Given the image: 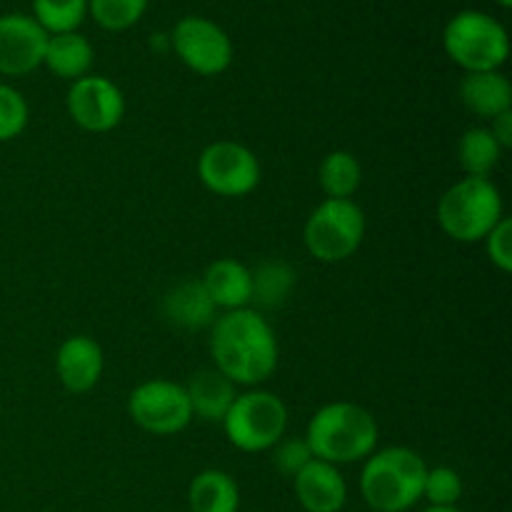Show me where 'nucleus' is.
I'll return each mask as SVG.
<instances>
[{"mask_svg":"<svg viewBox=\"0 0 512 512\" xmlns=\"http://www.w3.org/2000/svg\"><path fill=\"white\" fill-rule=\"evenodd\" d=\"M365 238V213L353 200L325 198L308 215L303 243L320 263H343L353 258Z\"/></svg>","mask_w":512,"mask_h":512,"instance_id":"obj_7","label":"nucleus"},{"mask_svg":"<svg viewBox=\"0 0 512 512\" xmlns=\"http://www.w3.org/2000/svg\"><path fill=\"white\" fill-rule=\"evenodd\" d=\"M48 33L33 15H0V75L20 78L43 65Z\"/></svg>","mask_w":512,"mask_h":512,"instance_id":"obj_12","label":"nucleus"},{"mask_svg":"<svg viewBox=\"0 0 512 512\" xmlns=\"http://www.w3.org/2000/svg\"><path fill=\"white\" fill-rule=\"evenodd\" d=\"M485 250L488 258L500 273H510L512 270V223L510 218H503L488 235H485Z\"/></svg>","mask_w":512,"mask_h":512,"instance_id":"obj_29","label":"nucleus"},{"mask_svg":"<svg viewBox=\"0 0 512 512\" xmlns=\"http://www.w3.org/2000/svg\"><path fill=\"white\" fill-rule=\"evenodd\" d=\"M95 50L90 40L83 33L73 30V33H58L48 35V45H45L43 65L53 75L65 80H78L90 75L93 68Z\"/></svg>","mask_w":512,"mask_h":512,"instance_id":"obj_18","label":"nucleus"},{"mask_svg":"<svg viewBox=\"0 0 512 512\" xmlns=\"http://www.w3.org/2000/svg\"><path fill=\"white\" fill-rule=\"evenodd\" d=\"M295 498L305 512H340L348 503V483L338 465L313 458L293 478Z\"/></svg>","mask_w":512,"mask_h":512,"instance_id":"obj_13","label":"nucleus"},{"mask_svg":"<svg viewBox=\"0 0 512 512\" xmlns=\"http://www.w3.org/2000/svg\"><path fill=\"white\" fill-rule=\"evenodd\" d=\"M428 465L415 450L393 445L365 458L360 495L370 510L408 512L423 500Z\"/></svg>","mask_w":512,"mask_h":512,"instance_id":"obj_3","label":"nucleus"},{"mask_svg":"<svg viewBox=\"0 0 512 512\" xmlns=\"http://www.w3.org/2000/svg\"><path fill=\"white\" fill-rule=\"evenodd\" d=\"M128 415L140 430L165 438L188 428L193 408L185 385L173 380H148L130 393Z\"/></svg>","mask_w":512,"mask_h":512,"instance_id":"obj_9","label":"nucleus"},{"mask_svg":"<svg viewBox=\"0 0 512 512\" xmlns=\"http://www.w3.org/2000/svg\"><path fill=\"white\" fill-rule=\"evenodd\" d=\"M460 100L473 115L493 120L505 110H512V85L500 70L465 73L460 80Z\"/></svg>","mask_w":512,"mask_h":512,"instance_id":"obj_16","label":"nucleus"},{"mask_svg":"<svg viewBox=\"0 0 512 512\" xmlns=\"http://www.w3.org/2000/svg\"><path fill=\"white\" fill-rule=\"evenodd\" d=\"M420 512H463V510H460L458 505H455V508H435V505H430V508H425Z\"/></svg>","mask_w":512,"mask_h":512,"instance_id":"obj_31","label":"nucleus"},{"mask_svg":"<svg viewBox=\"0 0 512 512\" xmlns=\"http://www.w3.org/2000/svg\"><path fill=\"white\" fill-rule=\"evenodd\" d=\"M368 512H380V510H368Z\"/></svg>","mask_w":512,"mask_h":512,"instance_id":"obj_33","label":"nucleus"},{"mask_svg":"<svg viewBox=\"0 0 512 512\" xmlns=\"http://www.w3.org/2000/svg\"><path fill=\"white\" fill-rule=\"evenodd\" d=\"M503 218V195L490 178L465 175L438 200L440 230L455 243H483Z\"/></svg>","mask_w":512,"mask_h":512,"instance_id":"obj_4","label":"nucleus"},{"mask_svg":"<svg viewBox=\"0 0 512 512\" xmlns=\"http://www.w3.org/2000/svg\"><path fill=\"white\" fill-rule=\"evenodd\" d=\"M295 285V273L285 263H265L253 273V303L265 308H278L285 303L290 288Z\"/></svg>","mask_w":512,"mask_h":512,"instance_id":"obj_24","label":"nucleus"},{"mask_svg":"<svg viewBox=\"0 0 512 512\" xmlns=\"http://www.w3.org/2000/svg\"><path fill=\"white\" fill-rule=\"evenodd\" d=\"M310 460H313V453H310L305 438H288V440H280V443L275 445L273 463L285 478L293 480L295 475L310 463Z\"/></svg>","mask_w":512,"mask_h":512,"instance_id":"obj_28","label":"nucleus"},{"mask_svg":"<svg viewBox=\"0 0 512 512\" xmlns=\"http://www.w3.org/2000/svg\"><path fill=\"white\" fill-rule=\"evenodd\" d=\"M175 55L185 68L193 73L213 78V75L225 73L233 63V40L213 20L203 15H185L175 23L173 35H170Z\"/></svg>","mask_w":512,"mask_h":512,"instance_id":"obj_10","label":"nucleus"},{"mask_svg":"<svg viewBox=\"0 0 512 512\" xmlns=\"http://www.w3.org/2000/svg\"><path fill=\"white\" fill-rule=\"evenodd\" d=\"M318 180L328 198L350 200L363 183V168L350 150H333L320 160Z\"/></svg>","mask_w":512,"mask_h":512,"instance_id":"obj_22","label":"nucleus"},{"mask_svg":"<svg viewBox=\"0 0 512 512\" xmlns=\"http://www.w3.org/2000/svg\"><path fill=\"white\" fill-rule=\"evenodd\" d=\"M303 438L313 458L330 465L358 463L378 448V423L363 405L338 400L310 418Z\"/></svg>","mask_w":512,"mask_h":512,"instance_id":"obj_2","label":"nucleus"},{"mask_svg":"<svg viewBox=\"0 0 512 512\" xmlns=\"http://www.w3.org/2000/svg\"><path fill=\"white\" fill-rule=\"evenodd\" d=\"M260 160L248 145L235 140L210 143L198 158V178L220 198H243L260 183Z\"/></svg>","mask_w":512,"mask_h":512,"instance_id":"obj_8","label":"nucleus"},{"mask_svg":"<svg viewBox=\"0 0 512 512\" xmlns=\"http://www.w3.org/2000/svg\"><path fill=\"white\" fill-rule=\"evenodd\" d=\"M185 393H188L193 415H198L205 423H223L225 413H228L230 405L238 398L235 383H230V380L215 368L198 370V373L188 380V385H185Z\"/></svg>","mask_w":512,"mask_h":512,"instance_id":"obj_17","label":"nucleus"},{"mask_svg":"<svg viewBox=\"0 0 512 512\" xmlns=\"http://www.w3.org/2000/svg\"><path fill=\"white\" fill-rule=\"evenodd\" d=\"M225 438L243 453L273 450L288 430V408L268 390H248L235 398L223 418Z\"/></svg>","mask_w":512,"mask_h":512,"instance_id":"obj_6","label":"nucleus"},{"mask_svg":"<svg viewBox=\"0 0 512 512\" xmlns=\"http://www.w3.org/2000/svg\"><path fill=\"white\" fill-rule=\"evenodd\" d=\"M215 370L235 385H263L278 368V338L268 320L253 308L225 310L210 333Z\"/></svg>","mask_w":512,"mask_h":512,"instance_id":"obj_1","label":"nucleus"},{"mask_svg":"<svg viewBox=\"0 0 512 512\" xmlns=\"http://www.w3.org/2000/svg\"><path fill=\"white\" fill-rule=\"evenodd\" d=\"M200 283L215 308L240 310L250 308L253 303V270L235 258H220L210 263Z\"/></svg>","mask_w":512,"mask_h":512,"instance_id":"obj_15","label":"nucleus"},{"mask_svg":"<svg viewBox=\"0 0 512 512\" xmlns=\"http://www.w3.org/2000/svg\"><path fill=\"white\" fill-rule=\"evenodd\" d=\"M215 305L205 293L200 280H185V283L175 285L168 295H165L163 313L170 323L180 325V328H205V325L215 323Z\"/></svg>","mask_w":512,"mask_h":512,"instance_id":"obj_19","label":"nucleus"},{"mask_svg":"<svg viewBox=\"0 0 512 512\" xmlns=\"http://www.w3.org/2000/svg\"><path fill=\"white\" fill-rule=\"evenodd\" d=\"M448 58L465 73L500 70L510 55V35L505 25L483 10H460L443 30Z\"/></svg>","mask_w":512,"mask_h":512,"instance_id":"obj_5","label":"nucleus"},{"mask_svg":"<svg viewBox=\"0 0 512 512\" xmlns=\"http://www.w3.org/2000/svg\"><path fill=\"white\" fill-rule=\"evenodd\" d=\"M65 103L73 123L88 133H108L118 128L125 115L123 90L103 75H85L73 80Z\"/></svg>","mask_w":512,"mask_h":512,"instance_id":"obj_11","label":"nucleus"},{"mask_svg":"<svg viewBox=\"0 0 512 512\" xmlns=\"http://www.w3.org/2000/svg\"><path fill=\"white\" fill-rule=\"evenodd\" d=\"M28 100L13 85L0 83V143L18 138L28 128Z\"/></svg>","mask_w":512,"mask_h":512,"instance_id":"obj_27","label":"nucleus"},{"mask_svg":"<svg viewBox=\"0 0 512 512\" xmlns=\"http://www.w3.org/2000/svg\"><path fill=\"white\" fill-rule=\"evenodd\" d=\"M150 0H88V15L110 33L133 28L148 10Z\"/></svg>","mask_w":512,"mask_h":512,"instance_id":"obj_25","label":"nucleus"},{"mask_svg":"<svg viewBox=\"0 0 512 512\" xmlns=\"http://www.w3.org/2000/svg\"><path fill=\"white\" fill-rule=\"evenodd\" d=\"M423 498L435 508H455L463 498V478L448 465L428 468L423 485Z\"/></svg>","mask_w":512,"mask_h":512,"instance_id":"obj_26","label":"nucleus"},{"mask_svg":"<svg viewBox=\"0 0 512 512\" xmlns=\"http://www.w3.org/2000/svg\"><path fill=\"white\" fill-rule=\"evenodd\" d=\"M490 133L495 135V140L500 143V148L508 150L512 148V110H505L498 118H493V128Z\"/></svg>","mask_w":512,"mask_h":512,"instance_id":"obj_30","label":"nucleus"},{"mask_svg":"<svg viewBox=\"0 0 512 512\" xmlns=\"http://www.w3.org/2000/svg\"><path fill=\"white\" fill-rule=\"evenodd\" d=\"M495 3H498V5H500V8H505V10H508V8H510V5H512V0H495Z\"/></svg>","mask_w":512,"mask_h":512,"instance_id":"obj_32","label":"nucleus"},{"mask_svg":"<svg viewBox=\"0 0 512 512\" xmlns=\"http://www.w3.org/2000/svg\"><path fill=\"white\" fill-rule=\"evenodd\" d=\"M505 150L490 133V128H468L458 140L460 168L470 178H490L503 160Z\"/></svg>","mask_w":512,"mask_h":512,"instance_id":"obj_21","label":"nucleus"},{"mask_svg":"<svg viewBox=\"0 0 512 512\" xmlns=\"http://www.w3.org/2000/svg\"><path fill=\"white\" fill-rule=\"evenodd\" d=\"M105 360L103 348L90 335H73L63 340L55 355V373L68 393H90L100 383Z\"/></svg>","mask_w":512,"mask_h":512,"instance_id":"obj_14","label":"nucleus"},{"mask_svg":"<svg viewBox=\"0 0 512 512\" xmlns=\"http://www.w3.org/2000/svg\"><path fill=\"white\" fill-rule=\"evenodd\" d=\"M190 512H238L240 488L225 470H203L188 488Z\"/></svg>","mask_w":512,"mask_h":512,"instance_id":"obj_20","label":"nucleus"},{"mask_svg":"<svg viewBox=\"0 0 512 512\" xmlns=\"http://www.w3.org/2000/svg\"><path fill=\"white\" fill-rule=\"evenodd\" d=\"M88 15V0H33V18L48 35L73 33Z\"/></svg>","mask_w":512,"mask_h":512,"instance_id":"obj_23","label":"nucleus"}]
</instances>
